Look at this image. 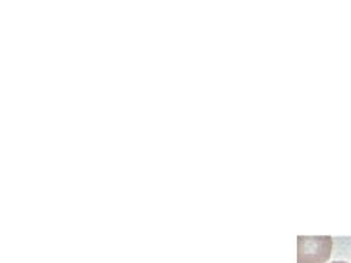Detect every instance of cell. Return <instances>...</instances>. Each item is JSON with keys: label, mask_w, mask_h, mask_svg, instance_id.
Segmentation results:
<instances>
[{"label": "cell", "mask_w": 351, "mask_h": 263, "mask_svg": "<svg viewBox=\"0 0 351 263\" xmlns=\"http://www.w3.org/2000/svg\"><path fill=\"white\" fill-rule=\"evenodd\" d=\"M332 263H347V262H332Z\"/></svg>", "instance_id": "7a4b0ae2"}, {"label": "cell", "mask_w": 351, "mask_h": 263, "mask_svg": "<svg viewBox=\"0 0 351 263\" xmlns=\"http://www.w3.org/2000/svg\"><path fill=\"white\" fill-rule=\"evenodd\" d=\"M332 245L329 236H299L298 263H326L331 258Z\"/></svg>", "instance_id": "6da1fadb"}]
</instances>
